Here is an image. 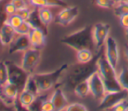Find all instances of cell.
I'll return each instance as SVG.
<instances>
[{
  "instance_id": "obj_4",
  "label": "cell",
  "mask_w": 128,
  "mask_h": 111,
  "mask_svg": "<svg viewBox=\"0 0 128 111\" xmlns=\"http://www.w3.org/2000/svg\"><path fill=\"white\" fill-rule=\"evenodd\" d=\"M69 67L68 64L64 63L61 65L59 68L50 71V72H45V73H33L32 76L37 84L38 90L40 94H44L45 92L51 90L54 88L60 81L61 77L64 75L65 71Z\"/></svg>"
},
{
  "instance_id": "obj_15",
  "label": "cell",
  "mask_w": 128,
  "mask_h": 111,
  "mask_svg": "<svg viewBox=\"0 0 128 111\" xmlns=\"http://www.w3.org/2000/svg\"><path fill=\"white\" fill-rule=\"evenodd\" d=\"M0 92H1V95L10 103L14 104V106H16V103L18 102V95L20 93V90L19 88L11 83V82H7L2 88H0Z\"/></svg>"
},
{
  "instance_id": "obj_40",
  "label": "cell",
  "mask_w": 128,
  "mask_h": 111,
  "mask_svg": "<svg viewBox=\"0 0 128 111\" xmlns=\"http://www.w3.org/2000/svg\"><path fill=\"white\" fill-rule=\"evenodd\" d=\"M5 45L3 44V41H2V39H1V37H0V51L3 49V47H4Z\"/></svg>"
},
{
  "instance_id": "obj_25",
  "label": "cell",
  "mask_w": 128,
  "mask_h": 111,
  "mask_svg": "<svg viewBox=\"0 0 128 111\" xmlns=\"http://www.w3.org/2000/svg\"><path fill=\"white\" fill-rule=\"evenodd\" d=\"M23 89H26V90L34 93L35 95H39L40 94L39 93V90H38V87H37V84H36V82H35L32 74L29 75V77H28V79L26 81V84H25V86H24Z\"/></svg>"
},
{
  "instance_id": "obj_43",
  "label": "cell",
  "mask_w": 128,
  "mask_h": 111,
  "mask_svg": "<svg viewBox=\"0 0 128 111\" xmlns=\"http://www.w3.org/2000/svg\"><path fill=\"white\" fill-rule=\"evenodd\" d=\"M1 1H3V0H0V2H1Z\"/></svg>"
},
{
  "instance_id": "obj_30",
  "label": "cell",
  "mask_w": 128,
  "mask_h": 111,
  "mask_svg": "<svg viewBox=\"0 0 128 111\" xmlns=\"http://www.w3.org/2000/svg\"><path fill=\"white\" fill-rule=\"evenodd\" d=\"M95 4L103 9H110L113 8L115 5L114 0H95Z\"/></svg>"
},
{
  "instance_id": "obj_18",
  "label": "cell",
  "mask_w": 128,
  "mask_h": 111,
  "mask_svg": "<svg viewBox=\"0 0 128 111\" xmlns=\"http://www.w3.org/2000/svg\"><path fill=\"white\" fill-rule=\"evenodd\" d=\"M38 16L39 19L41 21V23L43 24V26L48 27L54 20V15L52 13V11L49 9V7H42V8H38Z\"/></svg>"
},
{
  "instance_id": "obj_12",
  "label": "cell",
  "mask_w": 128,
  "mask_h": 111,
  "mask_svg": "<svg viewBox=\"0 0 128 111\" xmlns=\"http://www.w3.org/2000/svg\"><path fill=\"white\" fill-rule=\"evenodd\" d=\"M53 105H54V109L56 111H60V110H65V108L67 107V105L69 104V101H68V98L64 92V89L62 86H57L51 97H50Z\"/></svg>"
},
{
  "instance_id": "obj_22",
  "label": "cell",
  "mask_w": 128,
  "mask_h": 111,
  "mask_svg": "<svg viewBox=\"0 0 128 111\" xmlns=\"http://www.w3.org/2000/svg\"><path fill=\"white\" fill-rule=\"evenodd\" d=\"M117 76L122 89L128 91V67H122L117 73Z\"/></svg>"
},
{
  "instance_id": "obj_21",
  "label": "cell",
  "mask_w": 128,
  "mask_h": 111,
  "mask_svg": "<svg viewBox=\"0 0 128 111\" xmlns=\"http://www.w3.org/2000/svg\"><path fill=\"white\" fill-rule=\"evenodd\" d=\"M113 11H114V15L118 18H120L123 15L128 14V0L115 3L113 7Z\"/></svg>"
},
{
  "instance_id": "obj_38",
  "label": "cell",
  "mask_w": 128,
  "mask_h": 111,
  "mask_svg": "<svg viewBox=\"0 0 128 111\" xmlns=\"http://www.w3.org/2000/svg\"><path fill=\"white\" fill-rule=\"evenodd\" d=\"M119 21H120V25H121V27H123L124 29L128 28V14L121 16V17L119 18Z\"/></svg>"
},
{
  "instance_id": "obj_6",
  "label": "cell",
  "mask_w": 128,
  "mask_h": 111,
  "mask_svg": "<svg viewBox=\"0 0 128 111\" xmlns=\"http://www.w3.org/2000/svg\"><path fill=\"white\" fill-rule=\"evenodd\" d=\"M40 60H41L40 48L31 47L28 50L23 52L21 66L29 74H33V73H35V71L40 63Z\"/></svg>"
},
{
  "instance_id": "obj_5",
  "label": "cell",
  "mask_w": 128,
  "mask_h": 111,
  "mask_svg": "<svg viewBox=\"0 0 128 111\" xmlns=\"http://www.w3.org/2000/svg\"><path fill=\"white\" fill-rule=\"evenodd\" d=\"M6 65L8 69L9 82L15 84L21 91L24 88L30 74L27 71H25L21 65H17L12 61H6Z\"/></svg>"
},
{
  "instance_id": "obj_20",
  "label": "cell",
  "mask_w": 128,
  "mask_h": 111,
  "mask_svg": "<svg viewBox=\"0 0 128 111\" xmlns=\"http://www.w3.org/2000/svg\"><path fill=\"white\" fill-rule=\"evenodd\" d=\"M73 92L76 96L80 98H84L90 94V87H89V82L88 79L79 82L73 89Z\"/></svg>"
},
{
  "instance_id": "obj_17",
  "label": "cell",
  "mask_w": 128,
  "mask_h": 111,
  "mask_svg": "<svg viewBox=\"0 0 128 111\" xmlns=\"http://www.w3.org/2000/svg\"><path fill=\"white\" fill-rule=\"evenodd\" d=\"M37 95H35L34 93L26 90V89H22L18 95V104L24 108V109H28V107L33 103V101L36 99Z\"/></svg>"
},
{
  "instance_id": "obj_9",
  "label": "cell",
  "mask_w": 128,
  "mask_h": 111,
  "mask_svg": "<svg viewBox=\"0 0 128 111\" xmlns=\"http://www.w3.org/2000/svg\"><path fill=\"white\" fill-rule=\"evenodd\" d=\"M104 54L107 60L110 62V64L113 67L117 68L119 63V58H120L119 46H118L117 40L110 35L108 36V38L104 43Z\"/></svg>"
},
{
  "instance_id": "obj_31",
  "label": "cell",
  "mask_w": 128,
  "mask_h": 111,
  "mask_svg": "<svg viewBox=\"0 0 128 111\" xmlns=\"http://www.w3.org/2000/svg\"><path fill=\"white\" fill-rule=\"evenodd\" d=\"M30 5L34 8H42V7H50L47 0H29Z\"/></svg>"
},
{
  "instance_id": "obj_29",
  "label": "cell",
  "mask_w": 128,
  "mask_h": 111,
  "mask_svg": "<svg viewBox=\"0 0 128 111\" xmlns=\"http://www.w3.org/2000/svg\"><path fill=\"white\" fill-rule=\"evenodd\" d=\"M14 104L8 102L1 94H0V111H9V110H15Z\"/></svg>"
},
{
  "instance_id": "obj_27",
  "label": "cell",
  "mask_w": 128,
  "mask_h": 111,
  "mask_svg": "<svg viewBox=\"0 0 128 111\" xmlns=\"http://www.w3.org/2000/svg\"><path fill=\"white\" fill-rule=\"evenodd\" d=\"M44 100H45V98H44V96H43V93H42V94L37 95L36 99H35V100L33 101V103L28 107V109H27V110H33V111L37 110V111H41L42 103H43V101H44Z\"/></svg>"
},
{
  "instance_id": "obj_34",
  "label": "cell",
  "mask_w": 128,
  "mask_h": 111,
  "mask_svg": "<svg viewBox=\"0 0 128 111\" xmlns=\"http://www.w3.org/2000/svg\"><path fill=\"white\" fill-rule=\"evenodd\" d=\"M54 109V105L51 101V99H45L42 103V107H41V111H53Z\"/></svg>"
},
{
  "instance_id": "obj_24",
  "label": "cell",
  "mask_w": 128,
  "mask_h": 111,
  "mask_svg": "<svg viewBox=\"0 0 128 111\" xmlns=\"http://www.w3.org/2000/svg\"><path fill=\"white\" fill-rule=\"evenodd\" d=\"M32 28V24L28 20H24L17 28H15V31L17 35H28Z\"/></svg>"
},
{
  "instance_id": "obj_10",
  "label": "cell",
  "mask_w": 128,
  "mask_h": 111,
  "mask_svg": "<svg viewBox=\"0 0 128 111\" xmlns=\"http://www.w3.org/2000/svg\"><path fill=\"white\" fill-rule=\"evenodd\" d=\"M88 82L90 87V94L95 100L100 101L106 94V89L98 71H95L93 74L90 75V77L88 78Z\"/></svg>"
},
{
  "instance_id": "obj_39",
  "label": "cell",
  "mask_w": 128,
  "mask_h": 111,
  "mask_svg": "<svg viewBox=\"0 0 128 111\" xmlns=\"http://www.w3.org/2000/svg\"><path fill=\"white\" fill-rule=\"evenodd\" d=\"M124 55H125V58L126 60L128 61V44L125 46V50H124Z\"/></svg>"
},
{
  "instance_id": "obj_41",
  "label": "cell",
  "mask_w": 128,
  "mask_h": 111,
  "mask_svg": "<svg viewBox=\"0 0 128 111\" xmlns=\"http://www.w3.org/2000/svg\"><path fill=\"white\" fill-rule=\"evenodd\" d=\"M125 38H126V40L128 41V28L125 29Z\"/></svg>"
},
{
  "instance_id": "obj_8",
  "label": "cell",
  "mask_w": 128,
  "mask_h": 111,
  "mask_svg": "<svg viewBox=\"0 0 128 111\" xmlns=\"http://www.w3.org/2000/svg\"><path fill=\"white\" fill-rule=\"evenodd\" d=\"M110 29V25L104 22H97L92 26V34L96 52L104 46V43L109 36Z\"/></svg>"
},
{
  "instance_id": "obj_13",
  "label": "cell",
  "mask_w": 128,
  "mask_h": 111,
  "mask_svg": "<svg viewBox=\"0 0 128 111\" xmlns=\"http://www.w3.org/2000/svg\"><path fill=\"white\" fill-rule=\"evenodd\" d=\"M31 47L32 45L30 43L28 35H16L14 40L9 45V53L14 54V53L24 52Z\"/></svg>"
},
{
  "instance_id": "obj_19",
  "label": "cell",
  "mask_w": 128,
  "mask_h": 111,
  "mask_svg": "<svg viewBox=\"0 0 128 111\" xmlns=\"http://www.w3.org/2000/svg\"><path fill=\"white\" fill-rule=\"evenodd\" d=\"M94 53L92 52L91 49H87V48H83V49H79L76 51V61L77 63H88L90 61L93 60L94 58Z\"/></svg>"
},
{
  "instance_id": "obj_1",
  "label": "cell",
  "mask_w": 128,
  "mask_h": 111,
  "mask_svg": "<svg viewBox=\"0 0 128 111\" xmlns=\"http://www.w3.org/2000/svg\"><path fill=\"white\" fill-rule=\"evenodd\" d=\"M97 57L98 51L92 61L84 64L77 63L75 65L69 66L64 73L65 77L62 85L68 90H73L79 82L87 80L91 74L97 71Z\"/></svg>"
},
{
  "instance_id": "obj_7",
  "label": "cell",
  "mask_w": 128,
  "mask_h": 111,
  "mask_svg": "<svg viewBox=\"0 0 128 111\" xmlns=\"http://www.w3.org/2000/svg\"><path fill=\"white\" fill-rule=\"evenodd\" d=\"M128 98V91L122 89L116 92H106L104 97L99 101V110H111L115 105Z\"/></svg>"
},
{
  "instance_id": "obj_37",
  "label": "cell",
  "mask_w": 128,
  "mask_h": 111,
  "mask_svg": "<svg viewBox=\"0 0 128 111\" xmlns=\"http://www.w3.org/2000/svg\"><path fill=\"white\" fill-rule=\"evenodd\" d=\"M50 7H65L67 6V3L64 0H47Z\"/></svg>"
},
{
  "instance_id": "obj_14",
  "label": "cell",
  "mask_w": 128,
  "mask_h": 111,
  "mask_svg": "<svg viewBox=\"0 0 128 111\" xmlns=\"http://www.w3.org/2000/svg\"><path fill=\"white\" fill-rule=\"evenodd\" d=\"M32 47L41 48L46 43V32L42 27H33L28 34Z\"/></svg>"
},
{
  "instance_id": "obj_3",
  "label": "cell",
  "mask_w": 128,
  "mask_h": 111,
  "mask_svg": "<svg viewBox=\"0 0 128 111\" xmlns=\"http://www.w3.org/2000/svg\"><path fill=\"white\" fill-rule=\"evenodd\" d=\"M60 43L66 45L74 49L75 51L83 48L87 49H95L93 34H92V26H84L76 31L71 32L70 34L65 35L60 39Z\"/></svg>"
},
{
  "instance_id": "obj_2",
  "label": "cell",
  "mask_w": 128,
  "mask_h": 111,
  "mask_svg": "<svg viewBox=\"0 0 128 111\" xmlns=\"http://www.w3.org/2000/svg\"><path fill=\"white\" fill-rule=\"evenodd\" d=\"M97 71L103 80L106 92H116L122 90V87L118 81L116 68L110 64L104 54V46L98 50Z\"/></svg>"
},
{
  "instance_id": "obj_44",
  "label": "cell",
  "mask_w": 128,
  "mask_h": 111,
  "mask_svg": "<svg viewBox=\"0 0 128 111\" xmlns=\"http://www.w3.org/2000/svg\"><path fill=\"white\" fill-rule=\"evenodd\" d=\"M27 1H29V0H27Z\"/></svg>"
},
{
  "instance_id": "obj_23",
  "label": "cell",
  "mask_w": 128,
  "mask_h": 111,
  "mask_svg": "<svg viewBox=\"0 0 128 111\" xmlns=\"http://www.w3.org/2000/svg\"><path fill=\"white\" fill-rule=\"evenodd\" d=\"M7 82H9V77L6 61H0V88H2Z\"/></svg>"
},
{
  "instance_id": "obj_28",
  "label": "cell",
  "mask_w": 128,
  "mask_h": 111,
  "mask_svg": "<svg viewBox=\"0 0 128 111\" xmlns=\"http://www.w3.org/2000/svg\"><path fill=\"white\" fill-rule=\"evenodd\" d=\"M66 111H87L88 108L86 107L85 104L80 103V102H72L67 105L65 108Z\"/></svg>"
},
{
  "instance_id": "obj_16",
  "label": "cell",
  "mask_w": 128,
  "mask_h": 111,
  "mask_svg": "<svg viewBox=\"0 0 128 111\" xmlns=\"http://www.w3.org/2000/svg\"><path fill=\"white\" fill-rule=\"evenodd\" d=\"M16 35L17 34H16V31H15V28L10 26L6 22L1 25V27H0V37H1V39L3 41V44L5 46H9L11 44V42L14 40V38L16 37Z\"/></svg>"
},
{
  "instance_id": "obj_32",
  "label": "cell",
  "mask_w": 128,
  "mask_h": 111,
  "mask_svg": "<svg viewBox=\"0 0 128 111\" xmlns=\"http://www.w3.org/2000/svg\"><path fill=\"white\" fill-rule=\"evenodd\" d=\"M8 18V15L5 11V3H4V0L0 2V27L2 24H4L6 22Z\"/></svg>"
},
{
  "instance_id": "obj_36",
  "label": "cell",
  "mask_w": 128,
  "mask_h": 111,
  "mask_svg": "<svg viewBox=\"0 0 128 111\" xmlns=\"http://www.w3.org/2000/svg\"><path fill=\"white\" fill-rule=\"evenodd\" d=\"M12 2V4L15 6V8L18 10L20 9H23L25 7H28V3L26 2L27 0H10Z\"/></svg>"
},
{
  "instance_id": "obj_33",
  "label": "cell",
  "mask_w": 128,
  "mask_h": 111,
  "mask_svg": "<svg viewBox=\"0 0 128 111\" xmlns=\"http://www.w3.org/2000/svg\"><path fill=\"white\" fill-rule=\"evenodd\" d=\"M32 11H33V9H30L29 7H25V8H23V9L18 10V11H17V14L20 15L24 20H28V19L30 18V16H31Z\"/></svg>"
},
{
  "instance_id": "obj_35",
  "label": "cell",
  "mask_w": 128,
  "mask_h": 111,
  "mask_svg": "<svg viewBox=\"0 0 128 111\" xmlns=\"http://www.w3.org/2000/svg\"><path fill=\"white\" fill-rule=\"evenodd\" d=\"M5 11H6L8 16H11V15H14L17 13V9L15 8V6L12 4L11 1L5 3Z\"/></svg>"
},
{
  "instance_id": "obj_11",
  "label": "cell",
  "mask_w": 128,
  "mask_h": 111,
  "mask_svg": "<svg viewBox=\"0 0 128 111\" xmlns=\"http://www.w3.org/2000/svg\"><path fill=\"white\" fill-rule=\"evenodd\" d=\"M79 15V8L77 6H65L62 7L61 10L55 17V22L61 26H67L72 23L77 16Z\"/></svg>"
},
{
  "instance_id": "obj_42",
  "label": "cell",
  "mask_w": 128,
  "mask_h": 111,
  "mask_svg": "<svg viewBox=\"0 0 128 111\" xmlns=\"http://www.w3.org/2000/svg\"><path fill=\"white\" fill-rule=\"evenodd\" d=\"M121 1H126V0H114L115 3H118V2H121Z\"/></svg>"
},
{
  "instance_id": "obj_26",
  "label": "cell",
  "mask_w": 128,
  "mask_h": 111,
  "mask_svg": "<svg viewBox=\"0 0 128 111\" xmlns=\"http://www.w3.org/2000/svg\"><path fill=\"white\" fill-rule=\"evenodd\" d=\"M23 21H24V19H23L20 15H18V14L16 13V14H14V15L8 16V18H7V20H6V23L9 24L10 26H12L13 28H17Z\"/></svg>"
}]
</instances>
